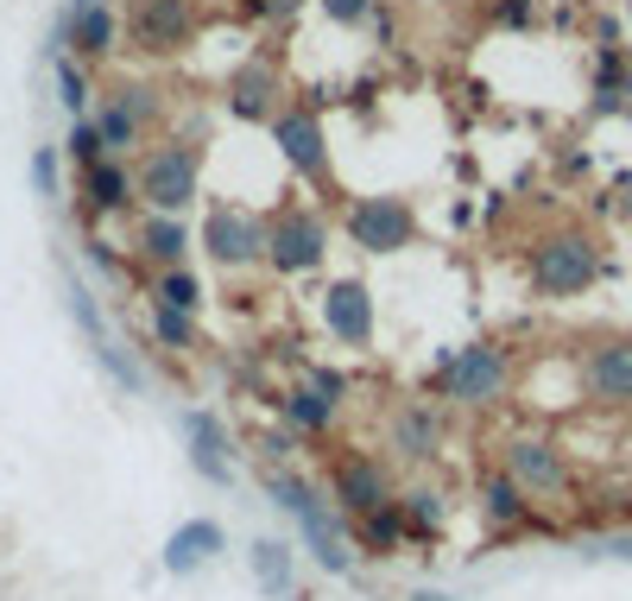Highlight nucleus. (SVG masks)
<instances>
[{
	"label": "nucleus",
	"instance_id": "nucleus-34",
	"mask_svg": "<svg viewBox=\"0 0 632 601\" xmlns=\"http://www.w3.org/2000/svg\"><path fill=\"white\" fill-rule=\"evenodd\" d=\"M304 386H317V393H323V399H335V406L348 399V374H335V368H310V374H304Z\"/></svg>",
	"mask_w": 632,
	"mask_h": 601
},
{
	"label": "nucleus",
	"instance_id": "nucleus-19",
	"mask_svg": "<svg viewBox=\"0 0 632 601\" xmlns=\"http://www.w3.org/2000/svg\"><path fill=\"white\" fill-rule=\"evenodd\" d=\"M348 532H354V545H361V551H373V558H392V551L411 538L405 500H386V507H373V513H361V520H348Z\"/></svg>",
	"mask_w": 632,
	"mask_h": 601
},
{
	"label": "nucleus",
	"instance_id": "nucleus-5",
	"mask_svg": "<svg viewBox=\"0 0 632 601\" xmlns=\"http://www.w3.org/2000/svg\"><path fill=\"white\" fill-rule=\"evenodd\" d=\"M576 393L601 412H632V336H601L576 361Z\"/></svg>",
	"mask_w": 632,
	"mask_h": 601
},
{
	"label": "nucleus",
	"instance_id": "nucleus-29",
	"mask_svg": "<svg viewBox=\"0 0 632 601\" xmlns=\"http://www.w3.org/2000/svg\"><path fill=\"white\" fill-rule=\"evenodd\" d=\"M152 336H158V348H196V317L190 310H171V304H152Z\"/></svg>",
	"mask_w": 632,
	"mask_h": 601
},
{
	"label": "nucleus",
	"instance_id": "nucleus-32",
	"mask_svg": "<svg viewBox=\"0 0 632 601\" xmlns=\"http://www.w3.org/2000/svg\"><path fill=\"white\" fill-rule=\"evenodd\" d=\"M70 158L82 165V171L108 158V146H102V127H95V120H70Z\"/></svg>",
	"mask_w": 632,
	"mask_h": 601
},
{
	"label": "nucleus",
	"instance_id": "nucleus-10",
	"mask_svg": "<svg viewBox=\"0 0 632 601\" xmlns=\"http://www.w3.org/2000/svg\"><path fill=\"white\" fill-rule=\"evenodd\" d=\"M298 532H304V545H310V564L323 570V576H348L354 558H361V545H354V532H348V513H341L335 500H317L298 520Z\"/></svg>",
	"mask_w": 632,
	"mask_h": 601
},
{
	"label": "nucleus",
	"instance_id": "nucleus-31",
	"mask_svg": "<svg viewBox=\"0 0 632 601\" xmlns=\"http://www.w3.org/2000/svg\"><path fill=\"white\" fill-rule=\"evenodd\" d=\"M57 102L70 108V120H82L89 108V76L76 71V57H57Z\"/></svg>",
	"mask_w": 632,
	"mask_h": 601
},
{
	"label": "nucleus",
	"instance_id": "nucleus-21",
	"mask_svg": "<svg viewBox=\"0 0 632 601\" xmlns=\"http://www.w3.org/2000/svg\"><path fill=\"white\" fill-rule=\"evenodd\" d=\"M133 33H140L146 51H178V38L190 33V7L184 0H140Z\"/></svg>",
	"mask_w": 632,
	"mask_h": 601
},
{
	"label": "nucleus",
	"instance_id": "nucleus-33",
	"mask_svg": "<svg viewBox=\"0 0 632 601\" xmlns=\"http://www.w3.org/2000/svg\"><path fill=\"white\" fill-rule=\"evenodd\" d=\"M33 184H38V196H64V171H57V152L51 146L33 152Z\"/></svg>",
	"mask_w": 632,
	"mask_h": 601
},
{
	"label": "nucleus",
	"instance_id": "nucleus-2",
	"mask_svg": "<svg viewBox=\"0 0 632 601\" xmlns=\"http://www.w3.org/2000/svg\"><path fill=\"white\" fill-rule=\"evenodd\" d=\"M500 469L519 482L531 500H563V494L576 488V469H569V456L551 431H513L506 444H500Z\"/></svg>",
	"mask_w": 632,
	"mask_h": 601
},
{
	"label": "nucleus",
	"instance_id": "nucleus-27",
	"mask_svg": "<svg viewBox=\"0 0 632 601\" xmlns=\"http://www.w3.org/2000/svg\"><path fill=\"white\" fill-rule=\"evenodd\" d=\"M405 520H411V538H437V526L449 520V500L443 488H405Z\"/></svg>",
	"mask_w": 632,
	"mask_h": 601
},
{
	"label": "nucleus",
	"instance_id": "nucleus-36",
	"mask_svg": "<svg viewBox=\"0 0 632 601\" xmlns=\"http://www.w3.org/2000/svg\"><path fill=\"white\" fill-rule=\"evenodd\" d=\"M82 247H89V260L102 266V272H120V254H114L108 241H82Z\"/></svg>",
	"mask_w": 632,
	"mask_h": 601
},
{
	"label": "nucleus",
	"instance_id": "nucleus-1",
	"mask_svg": "<svg viewBox=\"0 0 632 601\" xmlns=\"http://www.w3.org/2000/svg\"><path fill=\"white\" fill-rule=\"evenodd\" d=\"M437 393L462 412H493L506 406L513 393V348L500 342H468V348H449L443 368H437Z\"/></svg>",
	"mask_w": 632,
	"mask_h": 601
},
{
	"label": "nucleus",
	"instance_id": "nucleus-26",
	"mask_svg": "<svg viewBox=\"0 0 632 601\" xmlns=\"http://www.w3.org/2000/svg\"><path fill=\"white\" fill-rule=\"evenodd\" d=\"M127 165H114V158H102V165H89L82 171V196H89V209H102V216H120L133 196H127Z\"/></svg>",
	"mask_w": 632,
	"mask_h": 601
},
{
	"label": "nucleus",
	"instance_id": "nucleus-13",
	"mask_svg": "<svg viewBox=\"0 0 632 601\" xmlns=\"http://www.w3.org/2000/svg\"><path fill=\"white\" fill-rule=\"evenodd\" d=\"M323 330L341 348H373V292L361 279H330V292H323Z\"/></svg>",
	"mask_w": 632,
	"mask_h": 601
},
{
	"label": "nucleus",
	"instance_id": "nucleus-39",
	"mask_svg": "<svg viewBox=\"0 0 632 601\" xmlns=\"http://www.w3.org/2000/svg\"><path fill=\"white\" fill-rule=\"evenodd\" d=\"M620 507H627V513H632V482H627V488H620Z\"/></svg>",
	"mask_w": 632,
	"mask_h": 601
},
{
	"label": "nucleus",
	"instance_id": "nucleus-22",
	"mask_svg": "<svg viewBox=\"0 0 632 601\" xmlns=\"http://www.w3.org/2000/svg\"><path fill=\"white\" fill-rule=\"evenodd\" d=\"M272 95H279V76L266 71V64H241V71L228 76V108L241 114V120H272Z\"/></svg>",
	"mask_w": 632,
	"mask_h": 601
},
{
	"label": "nucleus",
	"instance_id": "nucleus-40",
	"mask_svg": "<svg viewBox=\"0 0 632 601\" xmlns=\"http://www.w3.org/2000/svg\"><path fill=\"white\" fill-rule=\"evenodd\" d=\"M627 456H632V437H627Z\"/></svg>",
	"mask_w": 632,
	"mask_h": 601
},
{
	"label": "nucleus",
	"instance_id": "nucleus-28",
	"mask_svg": "<svg viewBox=\"0 0 632 601\" xmlns=\"http://www.w3.org/2000/svg\"><path fill=\"white\" fill-rule=\"evenodd\" d=\"M152 304H171V310H190V317H196V304H203V279H196L190 266H171V272H158Z\"/></svg>",
	"mask_w": 632,
	"mask_h": 601
},
{
	"label": "nucleus",
	"instance_id": "nucleus-20",
	"mask_svg": "<svg viewBox=\"0 0 632 601\" xmlns=\"http://www.w3.org/2000/svg\"><path fill=\"white\" fill-rule=\"evenodd\" d=\"M140 254H146L158 272L184 266L190 260V228H184V216H158V209H146V222H140Z\"/></svg>",
	"mask_w": 632,
	"mask_h": 601
},
{
	"label": "nucleus",
	"instance_id": "nucleus-17",
	"mask_svg": "<svg viewBox=\"0 0 632 601\" xmlns=\"http://www.w3.org/2000/svg\"><path fill=\"white\" fill-rule=\"evenodd\" d=\"M437 450H443V412L430 399L399 406V418H392V456L399 462H430Z\"/></svg>",
	"mask_w": 632,
	"mask_h": 601
},
{
	"label": "nucleus",
	"instance_id": "nucleus-15",
	"mask_svg": "<svg viewBox=\"0 0 632 601\" xmlns=\"http://www.w3.org/2000/svg\"><path fill=\"white\" fill-rule=\"evenodd\" d=\"M475 500H481V520L493 532H531L538 526V513H531L538 500H531L506 469H481V475H475Z\"/></svg>",
	"mask_w": 632,
	"mask_h": 601
},
{
	"label": "nucleus",
	"instance_id": "nucleus-30",
	"mask_svg": "<svg viewBox=\"0 0 632 601\" xmlns=\"http://www.w3.org/2000/svg\"><path fill=\"white\" fill-rule=\"evenodd\" d=\"M95 127H102V146H108V152H127V146H133V140H140V114L127 108L120 95H114L108 108L95 114Z\"/></svg>",
	"mask_w": 632,
	"mask_h": 601
},
{
	"label": "nucleus",
	"instance_id": "nucleus-8",
	"mask_svg": "<svg viewBox=\"0 0 632 601\" xmlns=\"http://www.w3.org/2000/svg\"><path fill=\"white\" fill-rule=\"evenodd\" d=\"M203 254L222 266V272H241V266L266 260V222L254 209H234V203H216L209 222H203Z\"/></svg>",
	"mask_w": 632,
	"mask_h": 601
},
{
	"label": "nucleus",
	"instance_id": "nucleus-18",
	"mask_svg": "<svg viewBox=\"0 0 632 601\" xmlns=\"http://www.w3.org/2000/svg\"><path fill=\"white\" fill-rule=\"evenodd\" d=\"M222 558V526L216 520H184V526L165 538V551H158V564L171 570V576H196V570H209Z\"/></svg>",
	"mask_w": 632,
	"mask_h": 601
},
{
	"label": "nucleus",
	"instance_id": "nucleus-25",
	"mask_svg": "<svg viewBox=\"0 0 632 601\" xmlns=\"http://www.w3.org/2000/svg\"><path fill=\"white\" fill-rule=\"evenodd\" d=\"M76 38V51H89V57H108L114 51V13L95 0V7H82V13H64V26H57V44Z\"/></svg>",
	"mask_w": 632,
	"mask_h": 601
},
{
	"label": "nucleus",
	"instance_id": "nucleus-4",
	"mask_svg": "<svg viewBox=\"0 0 632 601\" xmlns=\"http://www.w3.org/2000/svg\"><path fill=\"white\" fill-rule=\"evenodd\" d=\"M196 184H203V152L184 146V140L158 146L146 165H140V178H133L140 203L158 209V216H184L190 203H196Z\"/></svg>",
	"mask_w": 632,
	"mask_h": 601
},
{
	"label": "nucleus",
	"instance_id": "nucleus-35",
	"mask_svg": "<svg viewBox=\"0 0 632 601\" xmlns=\"http://www.w3.org/2000/svg\"><path fill=\"white\" fill-rule=\"evenodd\" d=\"M373 0H323V13H330L335 26H354V20H367Z\"/></svg>",
	"mask_w": 632,
	"mask_h": 601
},
{
	"label": "nucleus",
	"instance_id": "nucleus-12",
	"mask_svg": "<svg viewBox=\"0 0 632 601\" xmlns=\"http://www.w3.org/2000/svg\"><path fill=\"white\" fill-rule=\"evenodd\" d=\"M272 146L285 152V165L298 178H323L330 171V146H323V120L310 108H279L272 114Z\"/></svg>",
	"mask_w": 632,
	"mask_h": 601
},
{
	"label": "nucleus",
	"instance_id": "nucleus-37",
	"mask_svg": "<svg viewBox=\"0 0 632 601\" xmlns=\"http://www.w3.org/2000/svg\"><path fill=\"white\" fill-rule=\"evenodd\" d=\"M595 551H601V558H632V532H614V538H601Z\"/></svg>",
	"mask_w": 632,
	"mask_h": 601
},
{
	"label": "nucleus",
	"instance_id": "nucleus-14",
	"mask_svg": "<svg viewBox=\"0 0 632 601\" xmlns=\"http://www.w3.org/2000/svg\"><path fill=\"white\" fill-rule=\"evenodd\" d=\"M178 424H184V437H190V469H196L209 488H228V482H234V462H228V424L216 412H203V406L178 412Z\"/></svg>",
	"mask_w": 632,
	"mask_h": 601
},
{
	"label": "nucleus",
	"instance_id": "nucleus-6",
	"mask_svg": "<svg viewBox=\"0 0 632 601\" xmlns=\"http://www.w3.org/2000/svg\"><path fill=\"white\" fill-rule=\"evenodd\" d=\"M330 260V228L317 222L310 209H279L266 222V266L279 279H298V272H317Z\"/></svg>",
	"mask_w": 632,
	"mask_h": 601
},
{
	"label": "nucleus",
	"instance_id": "nucleus-9",
	"mask_svg": "<svg viewBox=\"0 0 632 601\" xmlns=\"http://www.w3.org/2000/svg\"><path fill=\"white\" fill-rule=\"evenodd\" d=\"M330 500L348 513V520H361V513H373V507L399 500V494H392V469H386L379 456H367V450L335 456L330 462Z\"/></svg>",
	"mask_w": 632,
	"mask_h": 601
},
{
	"label": "nucleus",
	"instance_id": "nucleus-38",
	"mask_svg": "<svg viewBox=\"0 0 632 601\" xmlns=\"http://www.w3.org/2000/svg\"><path fill=\"white\" fill-rule=\"evenodd\" d=\"M500 20H506V26H525V20H531V7H525V0H506V7H500Z\"/></svg>",
	"mask_w": 632,
	"mask_h": 601
},
{
	"label": "nucleus",
	"instance_id": "nucleus-16",
	"mask_svg": "<svg viewBox=\"0 0 632 601\" xmlns=\"http://www.w3.org/2000/svg\"><path fill=\"white\" fill-rule=\"evenodd\" d=\"M247 570L266 601H298V551L285 538H254L247 545Z\"/></svg>",
	"mask_w": 632,
	"mask_h": 601
},
{
	"label": "nucleus",
	"instance_id": "nucleus-3",
	"mask_svg": "<svg viewBox=\"0 0 632 601\" xmlns=\"http://www.w3.org/2000/svg\"><path fill=\"white\" fill-rule=\"evenodd\" d=\"M601 279V254L589 234H544L531 247V292L538 298H582Z\"/></svg>",
	"mask_w": 632,
	"mask_h": 601
},
{
	"label": "nucleus",
	"instance_id": "nucleus-24",
	"mask_svg": "<svg viewBox=\"0 0 632 601\" xmlns=\"http://www.w3.org/2000/svg\"><path fill=\"white\" fill-rule=\"evenodd\" d=\"M260 494H266V507H279L285 520H304V513L323 500V494H317V482H304L298 469H285V462H272V469L260 475Z\"/></svg>",
	"mask_w": 632,
	"mask_h": 601
},
{
	"label": "nucleus",
	"instance_id": "nucleus-23",
	"mask_svg": "<svg viewBox=\"0 0 632 601\" xmlns=\"http://www.w3.org/2000/svg\"><path fill=\"white\" fill-rule=\"evenodd\" d=\"M279 412H285V424H292L298 437H330L335 418H341V406H335V399H323L317 386H292V393L279 399Z\"/></svg>",
	"mask_w": 632,
	"mask_h": 601
},
{
	"label": "nucleus",
	"instance_id": "nucleus-7",
	"mask_svg": "<svg viewBox=\"0 0 632 601\" xmlns=\"http://www.w3.org/2000/svg\"><path fill=\"white\" fill-rule=\"evenodd\" d=\"M411 234H417V216H411L405 196H361V203H348V241L361 254H405Z\"/></svg>",
	"mask_w": 632,
	"mask_h": 601
},
{
	"label": "nucleus",
	"instance_id": "nucleus-11",
	"mask_svg": "<svg viewBox=\"0 0 632 601\" xmlns=\"http://www.w3.org/2000/svg\"><path fill=\"white\" fill-rule=\"evenodd\" d=\"M64 298H70V317L82 323V336H89V348H95V361L108 368V380L114 386H127V393H146V374L114 348V336H108V323H102V304H95V292L82 285V279H64Z\"/></svg>",
	"mask_w": 632,
	"mask_h": 601
}]
</instances>
